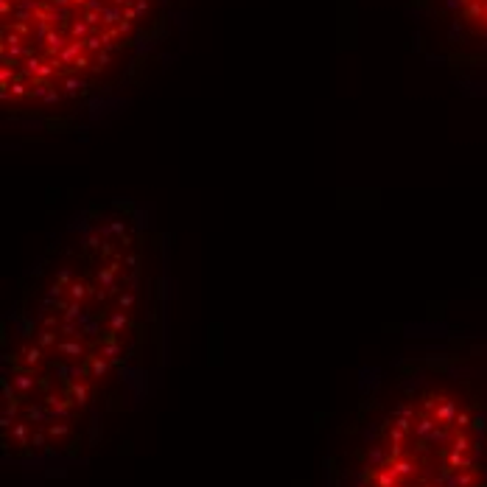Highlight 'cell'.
I'll return each instance as SVG.
<instances>
[{"instance_id":"cell-1","label":"cell","mask_w":487,"mask_h":487,"mask_svg":"<svg viewBox=\"0 0 487 487\" xmlns=\"http://www.w3.org/2000/svg\"><path fill=\"white\" fill-rule=\"evenodd\" d=\"M17 289L3 319V440L17 454H73L92 412L157 359L171 238L151 205L98 202L64 221Z\"/></svg>"},{"instance_id":"cell-2","label":"cell","mask_w":487,"mask_h":487,"mask_svg":"<svg viewBox=\"0 0 487 487\" xmlns=\"http://www.w3.org/2000/svg\"><path fill=\"white\" fill-rule=\"evenodd\" d=\"M188 0H0V104L11 126L73 132L177 42Z\"/></svg>"},{"instance_id":"cell-3","label":"cell","mask_w":487,"mask_h":487,"mask_svg":"<svg viewBox=\"0 0 487 487\" xmlns=\"http://www.w3.org/2000/svg\"><path fill=\"white\" fill-rule=\"evenodd\" d=\"M468 356L429 353L395 375L359 448L356 487H487V381Z\"/></svg>"},{"instance_id":"cell-4","label":"cell","mask_w":487,"mask_h":487,"mask_svg":"<svg viewBox=\"0 0 487 487\" xmlns=\"http://www.w3.org/2000/svg\"><path fill=\"white\" fill-rule=\"evenodd\" d=\"M415 39L448 67H487V0H412Z\"/></svg>"}]
</instances>
